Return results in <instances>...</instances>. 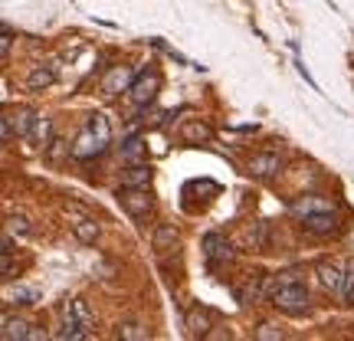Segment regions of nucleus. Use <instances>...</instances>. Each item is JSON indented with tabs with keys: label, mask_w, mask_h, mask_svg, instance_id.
Here are the masks:
<instances>
[{
	"label": "nucleus",
	"mask_w": 354,
	"mask_h": 341,
	"mask_svg": "<svg viewBox=\"0 0 354 341\" xmlns=\"http://www.w3.org/2000/svg\"><path fill=\"white\" fill-rule=\"evenodd\" d=\"M56 82V66L53 63H39L30 76H26V89L30 92H43V89H50Z\"/></svg>",
	"instance_id": "ddd939ff"
},
{
	"label": "nucleus",
	"mask_w": 354,
	"mask_h": 341,
	"mask_svg": "<svg viewBox=\"0 0 354 341\" xmlns=\"http://www.w3.org/2000/svg\"><path fill=\"white\" fill-rule=\"evenodd\" d=\"M7 302H17V305H37L39 302V292L37 289H24V286H17V289L7 295Z\"/></svg>",
	"instance_id": "6ab92c4d"
},
{
	"label": "nucleus",
	"mask_w": 354,
	"mask_h": 341,
	"mask_svg": "<svg viewBox=\"0 0 354 341\" xmlns=\"http://www.w3.org/2000/svg\"><path fill=\"white\" fill-rule=\"evenodd\" d=\"M272 305L279 312H289V315H302L308 308V289L295 273H282L279 276V289L272 292Z\"/></svg>",
	"instance_id": "f257e3e1"
},
{
	"label": "nucleus",
	"mask_w": 354,
	"mask_h": 341,
	"mask_svg": "<svg viewBox=\"0 0 354 341\" xmlns=\"http://www.w3.org/2000/svg\"><path fill=\"white\" fill-rule=\"evenodd\" d=\"M7 223H10V230H13V233H20V237H26V233H30V220H26V216H20V214H13Z\"/></svg>",
	"instance_id": "bb28decb"
},
{
	"label": "nucleus",
	"mask_w": 354,
	"mask_h": 341,
	"mask_svg": "<svg viewBox=\"0 0 354 341\" xmlns=\"http://www.w3.org/2000/svg\"><path fill=\"white\" fill-rule=\"evenodd\" d=\"M158 89H161V73L158 69H145V73H138L135 76V82H131V99L138 102V105H148V102L158 95Z\"/></svg>",
	"instance_id": "39448f33"
},
{
	"label": "nucleus",
	"mask_w": 354,
	"mask_h": 341,
	"mask_svg": "<svg viewBox=\"0 0 354 341\" xmlns=\"http://www.w3.org/2000/svg\"><path fill=\"white\" fill-rule=\"evenodd\" d=\"M131 82H135L131 69H125V66H115L112 73L102 79V92H105V95H118V92H128V89H131Z\"/></svg>",
	"instance_id": "6e6552de"
},
{
	"label": "nucleus",
	"mask_w": 354,
	"mask_h": 341,
	"mask_svg": "<svg viewBox=\"0 0 354 341\" xmlns=\"http://www.w3.org/2000/svg\"><path fill=\"white\" fill-rule=\"evenodd\" d=\"M318 279L322 286L335 295H342V286H344V269L338 263H318Z\"/></svg>",
	"instance_id": "9b49d317"
},
{
	"label": "nucleus",
	"mask_w": 354,
	"mask_h": 341,
	"mask_svg": "<svg viewBox=\"0 0 354 341\" xmlns=\"http://www.w3.org/2000/svg\"><path fill=\"white\" fill-rule=\"evenodd\" d=\"M0 128H3V141H13V125H10V115L0 118Z\"/></svg>",
	"instance_id": "c756f323"
},
{
	"label": "nucleus",
	"mask_w": 354,
	"mask_h": 341,
	"mask_svg": "<svg viewBox=\"0 0 354 341\" xmlns=\"http://www.w3.org/2000/svg\"><path fill=\"white\" fill-rule=\"evenodd\" d=\"M246 240H250V246H253V250H263V246H266V223H256V230H250V233H246Z\"/></svg>",
	"instance_id": "a878e982"
},
{
	"label": "nucleus",
	"mask_w": 354,
	"mask_h": 341,
	"mask_svg": "<svg viewBox=\"0 0 354 341\" xmlns=\"http://www.w3.org/2000/svg\"><path fill=\"white\" fill-rule=\"evenodd\" d=\"M174 243H177V227L174 223H161V227L154 230V237H151L154 253H167V250H174Z\"/></svg>",
	"instance_id": "4468645a"
},
{
	"label": "nucleus",
	"mask_w": 354,
	"mask_h": 341,
	"mask_svg": "<svg viewBox=\"0 0 354 341\" xmlns=\"http://www.w3.org/2000/svg\"><path fill=\"white\" fill-rule=\"evenodd\" d=\"M201 246H203V256H207L210 266H220V263H230V259H233V246H230V240L220 237V233H207Z\"/></svg>",
	"instance_id": "0eeeda50"
},
{
	"label": "nucleus",
	"mask_w": 354,
	"mask_h": 341,
	"mask_svg": "<svg viewBox=\"0 0 354 341\" xmlns=\"http://www.w3.org/2000/svg\"><path fill=\"white\" fill-rule=\"evenodd\" d=\"M73 233H76L79 243H95L99 240V223H95L92 216H82V220L73 223Z\"/></svg>",
	"instance_id": "a211bd4d"
},
{
	"label": "nucleus",
	"mask_w": 354,
	"mask_h": 341,
	"mask_svg": "<svg viewBox=\"0 0 354 341\" xmlns=\"http://www.w3.org/2000/svg\"><path fill=\"white\" fill-rule=\"evenodd\" d=\"M33 138H37V145L50 148V145H53V122H50V118H39L37 128H33Z\"/></svg>",
	"instance_id": "412c9836"
},
{
	"label": "nucleus",
	"mask_w": 354,
	"mask_h": 341,
	"mask_svg": "<svg viewBox=\"0 0 354 341\" xmlns=\"http://www.w3.org/2000/svg\"><path fill=\"white\" fill-rule=\"evenodd\" d=\"M282 171V158L276 151H263V154H253L250 165H246V174L256 177V181H269Z\"/></svg>",
	"instance_id": "423d86ee"
},
{
	"label": "nucleus",
	"mask_w": 354,
	"mask_h": 341,
	"mask_svg": "<svg viewBox=\"0 0 354 341\" xmlns=\"http://www.w3.org/2000/svg\"><path fill=\"white\" fill-rule=\"evenodd\" d=\"M118 338H125V341H145V338H148V329H141L138 322H125V325H118Z\"/></svg>",
	"instance_id": "aec40b11"
},
{
	"label": "nucleus",
	"mask_w": 354,
	"mask_h": 341,
	"mask_svg": "<svg viewBox=\"0 0 354 341\" xmlns=\"http://www.w3.org/2000/svg\"><path fill=\"white\" fill-rule=\"evenodd\" d=\"M151 165L148 161H138V165H128L125 171H122V187H148L151 184Z\"/></svg>",
	"instance_id": "1a4fd4ad"
},
{
	"label": "nucleus",
	"mask_w": 354,
	"mask_h": 341,
	"mask_svg": "<svg viewBox=\"0 0 354 341\" xmlns=\"http://www.w3.org/2000/svg\"><path fill=\"white\" fill-rule=\"evenodd\" d=\"M256 338H263V341H272V338H286V331L279 329V325H272V322H263V325L256 329Z\"/></svg>",
	"instance_id": "393cba45"
},
{
	"label": "nucleus",
	"mask_w": 354,
	"mask_h": 341,
	"mask_svg": "<svg viewBox=\"0 0 354 341\" xmlns=\"http://www.w3.org/2000/svg\"><path fill=\"white\" fill-rule=\"evenodd\" d=\"M0 246H3V253L13 256V237H3V240H0Z\"/></svg>",
	"instance_id": "7c9ffc66"
},
{
	"label": "nucleus",
	"mask_w": 354,
	"mask_h": 341,
	"mask_svg": "<svg viewBox=\"0 0 354 341\" xmlns=\"http://www.w3.org/2000/svg\"><path fill=\"white\" fill-rule=\"evenodd\" d=\"M118 203L131 220H148L154 214V197L148 187H122L118 190Z\"/></svg>",
	"instance_id": "f03ea898"
},
{
	"label": "nucleus",
	"mask_w": 354,
	"mask_h": 341,
	"mask_svg": "<svg viewBox=\"0 0 354 341\" xmlns=\"http://www.w3.org/2000/svg\"><path fill=\"white\" fill-rule=\"evenodd\" d=\"M342 299L348 305L354 302V263L344 266V286H342Z\"/></svg>",
	"instance_id": "b1692460"
},
{
	"label": "nucleus",
	"mask_w": 354,
	"mask_h": 341,
	"mask_svg": "<svg viewBox=\"0 0 354 341\" xmlns=\"http://www.w3.org/2000/svg\"><path fill=\"white\" fill-rule=\"evenodd\" d=\"M3 341H24V338H30L33 331H30V325H26L24 318H13V315H3Z\"/></svg>",
	"instance_id": "2eb2a0df"
},
{
	"label": "nucleus",
	"mask_w": 354,
	"mask_h": 341,
	"mask_svg": "<svg viewBox=\"0 0 354 341\" xmlns=\"http://www.w3.org/2000/svg\"><path fill=\"white\" fill-rule=\"evenodd\" d=\"M86 125L92 128V131H99L105 141H112V128H109V118H105V115H88Z\"/></svg>",
	"instance_id": "5701e85b"
},
{
	"label": "nucleus",
	"mask_w": 354,
	"mask_h": 341,
	"mask_svg": "<svg viewBox=\"0 0 354 341\" xmlns=\"http://www.w3.org/2000/svg\"><path fill=\"white\" fill-rule=\"evenodd\" d=\"M13 279V256L3 253V282H10Z\"/></svg>",
	"instance_id": "c85d7f7f"
},
{
	"label": "nucleus",
	"mask_w": 354,
	"mask_h": 341,
	"mask_svg": "<svg viewBox=\"0 0 354 341\" xmlns=\"http://www.w3.org/2000/svg\"><path fill=\"white\" fill-rule=\"evenodd\" d=\"M10 46H13V30H10V24H3V39H0V53H3V59L10 56Z\"/></svg>",
	"instance_id": "cd10ccee"
},
{
	"label": "nucleus",
	"mask_w": 354,
	"mask_h": 341,
	"mask_svg": "<svg viewBox=\"0 0 354 341\" xmlns=\"http://www.w3.org/2000/svg\"><path fill=\"white\" fill-rule=\"evenodd\" d=\"M7 115H10V125L17 135H33V128H37V122H39L33 109H20L17 115L13 112H7Z\"/></svg>",
	"instance_id": "f3484780"
},
{
	"label": "nucleus",
	"mask_w": 354,
	"mask_h": 341,
	"mask_svg": "<svg viewBox=\"0 0 354 341\" xmlns=\"http://www.w3.org/2000/svg\"><path fill=\"white\" fill-rule=\"evenodd\" d=\"M210 138H214V128L203 125L201 118H187L180 125V141H187V145H201V141H210Z\"/></svg>",
	"instance_id": "9d476101"
},
{
	"label": "nucleus",
	"mask_w": 354,
	"mask_h": 341,
	"mask_svg": "<svg viewBox=\"0 0 354 341\" xmlns=\"http://www.w3.org/2000/svg\"><path fill=\"white\" fill-rule=\"evenodd\" d=\"M66 305H69V312H73V315H76L82 325H88V329H92V312H88V302H86V299H73V302H66Z\"/></svg>",
	"instance_id": "4be33fe9"
},
{
	"label": "nucleus",
	"mask_w": 354,
	"mask_h": 341,
	"mask_svg": "<svg viewBox=\"0 0 354 341\" xmlns=\"http://www.w3.org/2000/svg\"><path fill=\"white\" fill-rule=\"evenodd\" d=\"M69 151H73V158H79V161H88V158H99V154L109 151V141L102 138L99 131H92V128L86 125L82 131H79L76 145H73Z\"/></svg>",
	"instance_id": "7ed1b4c3"
},
{
	"label": "nucleus",
	"mask_w": 354,
	"mask_h": 341,
	"mask_svg": "<svg viewBox=\"0 0 354 341\" xmlns=\"http://www.w3.org/2000/svg\"><path fill=\"white\" fill-rule=\"evenodd\" d=\"M210 329H214V312L210 308H190L187 312V331L197 338V335H210Z\"/></svg>",
	"instance_id": "f8f14e48"
},
{
	"label": "nucleus",
	"mask_w": 354,
	"mask_h": 341,
	"mask_svg": "<svg viewBox=\"0 0 354 341\" xmlns=\"http://www.w3.org/2000/svg\"><path fill=\"white\" fill-rule=\"evenodd\" d=\"M118 151H122V161H125V165H138V161H145V141H141L138 135H128Z\"/></svg>",
	"instance_id": "dca6fc26"
},
{
	"label": "nucleus",
	"mask_w": 354,
	"mask_h": 341,
	"mask_svg": "<svg viewBox=\"0 0 354 341\" xmlns=\"http://www.w3.org/2000/svg\"><path fill=\"white\" fill-rule=\"evenodd\" d=\"M302 227L308 230V233H315V237H331V233H338L342 220H338V214H335L331 207H325V210H312V214H305Z\"/></svg>",
	"instance_id": "20e7f679"
}]
</instances>
